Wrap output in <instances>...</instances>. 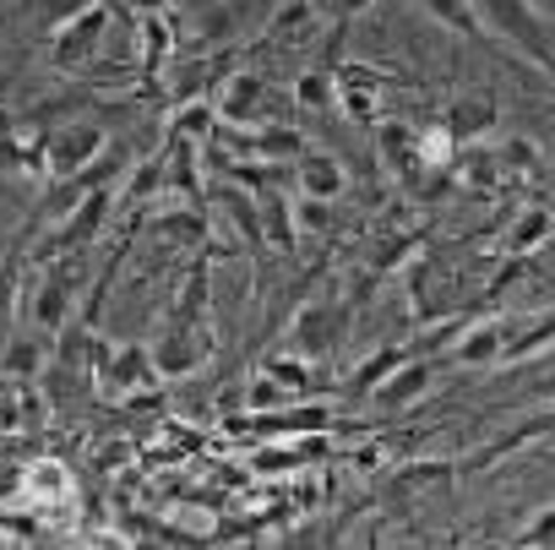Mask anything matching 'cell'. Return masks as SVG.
I'll return each mask as SVG.
<instances>
[{"label": "cell", "mask_w": 555, "mask_h": 550, "mask_svg": "<svg viewBox=\"0 0 555 550\" xmlns=\"http://www.w3.org/2000/svg\"><path fill=\"white\" fill-rule=\"evenodd\" d=\"M479 28H495V39H506L512 50H522L533 66L555 72V34L550 23L528 7V0H468Z\"/></svg>", "instance_id": "6da1fadb"}, {"label": "cell", "mask_w": 555, "mask_h": 550, "mask_svg": "<svg viewBox=\"0 0 555 550\" xmlns=\"http://www.w3.org/2000/svg\"><path fill=\"white\" fill-rule=\"evenodd\" d=\"M82 284H88V256H82V251L55 256V261L44 267L39 290H34V322H39L44 333L66 328V322L77 317V290H82Z\"/></svg>", "instance_id": "7a4b0ae2"}, {"label": "cell", "mask_w": 555, "mask_h": 550, "mask_svg": "<svg viewBox=\"0 0 555 550\" xmlns=\"http://www.w3.org/2000/svg\"><path fill=\"white\" fill-rule=\"evenodd\" d=\"M202 355H207V317L191 311V306H175V311L164 317L158 338H153V366H158V376H185V371L202 366Z\"/></svg>", "instance_id": "3957f363"}, {"label": "cell", "mask_w": 555, "mask_h": 550, "mask_svg": "<svg viewBox=\"0 0 555 550\" xmlns=\"http://www.w3.org/2000/svg\"><path fill=\"white\" fill-rule=\"evenodd\" d=\"M104 39H109V12L99 7V0H82V7L55 28V66H66V72H77V66H93V55L104 50Z\"/></svg>", "instance_id": "277c9868"}, {"label": "cell", "mask_w": 555, "mask_h": 550, "mask_svg": "<svg viewBox=\"0 0 555 550\" xmlns=\"http://www.w3.org/2000/svg\"><path fill=\"white\" fill-rule=\"evenodd\" d=\"M104 153V126L99 120H61V131L50 137L44 158H50V175H82L88 164H99Z\"/></svg>", "instance_id": "5b68a950"}, {"label": "cell", "mask_w": 555, "mask_h": 550, "mask_svg": "<svg viewBox=\"0 0 555 550\" xmlns=\"http://www.w3.org/2000/svg\"><path fill=\"white\" fill-rule=\"evenodd\" d=\"M344 328H349V306H338V300H311V306L295 317L289 344H295V355L317 360V355H327V349L344 338Z\"/></svg>", "instance_id": "8992f818"}, {"label": "cell", "mask_w": 555, "mask_h": 550, "mask_svg": "<svg viewBox=\"0 0 555 550\" xmlns=\"http://www.w3.org/2000/svg\"><path fill=\"white\" fill-rule=\"evenodd\" d=\"M93 360H99V376L115 387V393H131V387H153L158 366L147 355V344H126V349H109V344H93Z\"/></svg>", "instance_id": "52a82bcc"}, {"label": "cell", "mask_w": 555, "mask_h": 550, "mask_svg": "<svg viewBox=\"0 0 555 550\" xmlns=\"http://www.w3.org/2000/svg\"><path fill=\"white\" fill-rule=\"evenodd\" d=\"M295 180H300V191L317 196V202H338V196L349 191V169H344L333 153H317V148H306V153L295 158Z\"/></svg>", "instance_id": "ba28073f"}, {"label": "cell", "mask_w": 555, "mask_h": 550, "mask_svg": "<svg viewBox=\"0 0 555 550\" xmlns=\"http://www.w3.org/2000/svg\"><path fill=\"white\" fill-rule=\"evenodd\" d=\"M430 382H436V366H430V360H409V355H403V360L392 366V376L371 387V398H376L382 409H403V404L425 398V393H430Z\"/></svg>", "instance_id": "9c48e42d"}, {"label": "cell", "mask_w": 555, "mask_h": 550, "mask_svg": "<svg viewBox=\"0 0 555 550\" xmlns=\"http://www.w3.org/2000/svg\"><path fill=\"white\" fill-rule=\"evenodd\" d=\"M490 126H495V99L490 93H457L441 115V131L452 142H479Z\"/></svg>", "instance_id": "30bf717a"}, {"label": "cell", "mask_w": 555, "mask_h": 550, "mask_svg": "<svg viewBox=\"0 0 555 550\" xmlns=\"http://www.w3.org/2000/svg\"><path fill=\"white\" fill-rule=\"evenodd\" d=\"M376 153H382V164H387L392 175H403V180H414V175L425 169V158H420V137H414L403 120L376 126Z\"/></svg>", "instance_id": "8fae6325"}, {"label": "cell", "mask_w": 555, "mask_h": 550, "mask_svg": "<svg viewBox=\"0 0 555 550\" xmlns=\"http://www.w3.org/2000/svg\"><path fill=\"white\" fill-rule=\"evenodd\" d=\"M333 82H338V99H344V115H349V120H371V115H376L382 77H376L371 66H344Z\"/></svg>", "instance_id": "7c38bea8"}, {"label": "cell", "mask_w": 555, "mask_h": 550, "mask_svg": "<svg viewBox=\"0 0 555 550\" xmlns=\"http://www.w3.org/2000/svg\"><path fill=\"white\" fill-rule=\"evenodd\" d=\"M261 93H267V82H261L256 72L229 77V88H223V99H218V120H229V126H250V120H256Z\"/></svg>", "instance_id": "4fadbf2b"}, {"label": "cell", "mask_w": 555, "mask_h": 550, "mask_svg": "<svg viewBox=\"0 0 555 550\" xmlns=\"http://www.w3.org/2000/svg\"><path fill=\"white\" fill-rule=\"evenodd\" d=\"M245 425H256V431H267V436H306V431H322V425H327V409H322V404L284 409V414H261V409H256V420H245Z\"/></svg>", "instance_id": "5bb4252c"}, {"label": "cell", "mask_w": 555, "mask_h": 550, "mask_svg": "<svg viewBox=\"0 0 555 550\" xmlns=\"http://www.w3.org/2000/svg\"><path fill=\"white\" fill-rule=\"evenodd\" d=\"M506 333H512L506 322H479V328H474V333L452 349V360H457V366H485V360H501Z\"/></svg>", "instance_id": "9a60e30c"}, {"label": "cell", "mask_w": 555, "mask_h": 550, "mask_svg": "<svg viewBox=\"0 0 555 550\" xmlns=\"http://www.w3.org/2000/svg\"><path fill=\"white\" fill-rule=\"evenodd\" d=\"M218 207H223V218H229V223H240V234H245V245H250V251L267 240V234H261V207H256L245 191H223V196H218Z\"/></svg>", "instance_id": "2e32d148"}, {"label": "cell", "mask_w": 555, "mask_h": 550, "mask_svg": "<svg viewBox=\"0 0 555 550\" xmlns=\"http://www.w3.org/2000/svg\"><path fill=\"white\" fill-rule=\"evenodd\" d=\"M261 234H272L284 251H295L300 245V229H295V207L284 202V196H267L261 202Z\"/></svg>", "instance_id": "e0dca14e"}, {"label": "cell", "mask_w": 555, "mask_h": 550, "mask_svg": "<svg viewBox=\"0 0 555 550\" xmlns=\"http://www.w3.org/2000/svg\"><path fill=\"white\" fill-rule=\"evenodd\" d=\"M544 234H550V207H522L517 223H512V234H506V251L522 256V251H533Z\"/></svg>", "instance_id": "ac0fdd59"}, {"label": "cell", "mask_w": 555, "mask_h": 550, "mask_svg": "<svg viewBox=\"0 0 555 550\" xmlns=\"http://www.w3.org/2000/svg\"><path fill=\"white\" fill-rule=\"evenodd\" d=\"M256 148H261V164H267V158H289V164H295L311 142H306L295 126H267V131H256Z\"/></svg>", "instance_id": "d6986e66"}, {"label": "cell", "mask_w": 555, "mask_h": 550, "mask_svg": "<svg viewBox=\"0 0 555 550\" xmlns=\"http://www.w3.org/2000/svg\"><path fill=\"white\" fill-rule=\"evenodd\" d=\"M468 186H479V191H490L495 180H501V153H490V148H474L468 142V153H463V164H452Z\"/></svg>", "instance_id": "ffe728a7"}, {"label": "cell", "mask_w": 555, "mask_h": 550, "mask_svg": "<svg viewBox=\"0 0 555 550\" xmlns=\"http://www.w3.org/2000/svg\"><path fill=\"white\" fill-rule=\"evenodd\" d=\"M7 371H12L17 382H39V371H44L39 338H12V344H7Z\"/></svg>", "instance_id": "44dd1931"}, {"label": "cell", "mask_w": 555, "mask_h": 550, "mask_svg": "<svg viewBox=\"0 0 555 550\" xmlns=\"http://www.w3.org/2000/svg\"><path fill=\"white\" fill-rule=\"evenodd\" d=\"M420 7H425V12H430L441 28H457V34H485L468 0H420Z\"/></svg>", "instance_id": "7402d4cb"}, {"label": "cell", "mask_w": 555, "mask_h": 550, "mask_svg": "<svg viewBox=\"0 0 555 550\" xmlns=\"http://www.w3.org/2000/svg\"><path fill=\"white\" fill-rule=\"evenodd\" d=\"M295 99H300L306 110H327V104H338V82H333V72H306V77L295 82Z\"/></svg>", "instance_id": "603a6c76"}, {"label": "cell", "mask_w": 555, "mask_h": 550, "mask_svg": "<svg viewBox=\"0 0 555 550\" xmlns=\"http://www.w3.org/2000/svg\"><path fill=\"white\" fill-rule=\"evenodd\" d=\"M403 355H409V349H382V355H371V360L354 371V382H349V387H354V393H371L376 382H387V376H392V366H398Z\"/></svg>", "instance_id": "cb8c5ba5"}, {"label": "cell", "mask_w": 555, "mask_h": 550, "mask_svg": "<svg viewBox=\"0 0 555 550\" xmlns=\"http://www.w3.org/2000/svg\"><path fill=\"white\" fill-rule=\"evenodd\" d=\"M212 115H218V110L202 104V99H196V104H180V115H175V137H191V142H196V137H212Z\"/></svg>", "instance_id": "d4e9b609"}, {"label": "cell", "mask_w": 555, "mask_h": 550, "mask_svg": "<svg viewBox=\"0 0 555 550\" xmlns=\"http://www.w3.org/2000/svg\"><path fill=\"white\" fill-rule=\"evenodd\" d=\"M17 328V261L0 267V338H12Z\"/></svg>", "instance_id": "484cf974"}, {"label": "cell", "mask_w": 555, "mask_h": 550, "mask_svg": "<svg viewBox=\"0 0 555 550\" xmlns=\"http://www.w3.org/2000/svg\"><path fill=\"white\" fill-rule=\"evenodd\" d=\"M267 371L284 382V387H306V382H311V360H306V355H272Z\"/></svg>", "instance_id": "4316f807"}, {"label": "cell", "mask_w": 555, "mask_h": 550, "mask_svg": "<svg viewBox=\"0 0 555 550\" xmlns=\"http://www.w3.org/2000/svg\"><path fill=\"white\" fill-rule=\"evenodd\" d=\"M495 153H501V169H517V175H528V169L539 164V153H533V142H522V137H512V142H501Z\"/></svg>", "instance_id": "83f0119b"}, {"label": "cell", "mask_w": 555, "mask_h": 550, "mask_svg": "<svg viewBox=\"0 0 555 550\" xmlns=\"http://www.w3.org/2000/svg\"><path fill=\"white\" fill-rule=\"evenodd\" d=\"M245 404H250V409H272V404H284V382H278L272 371H267V376H256V382H250V393H245Z\"/></svg>", "instance_id": "f1b7e54d"}, {"label": "cell", "mask_w": 555, "mask_h": 550, "mask_svg": "<svg viewBox=\"0 0 555 550\" xmlns=\"http://www.w3.org/2000/svg\"><path fill=\"white\" fill-rule=\"evenodd\" d=\"M517 545H555V507L533 512V523L517 534Z\"/></svg>", "instance_id": "f546056e"}, {"label": "cell", "mask_w": 555, "mask_h": 550, "mask_svg": "<svg viewBox=\"0 0 555 550\" xmlns=\"http://www.w3.org/2000/svg\"><path fill=\"white\" fill-rule=\"evenodd\" d=\"M306 17H311V0H289V7L272 17V34H289V28H300Z\"/></svg>", "instance_id": "4dcf8cb0"}, {"label": "cell", "mask_w": 555, "mask_h": 550, "mask_svg": "<svg viewBox=\"0 0 555 550\" xmlns=\"http://www.w3.org/2000/svg\"><path fill=\"white\" fill-rule=\"evenodd\" d=\"M289 463H295V452H272V447L256 452V469H267V474H272V469H289Z\"/></svg>", "instance_id": "1f68e13d"}, {"label": "cell", "mask_w": 555, "mask_h": 550, "mask_svg": "<svg viewBox=\"0 0 555 550\" xmlns=\"http://www.w3.org/2000/svg\"><path fill=\"white\" fill-rule=\"evenodd\" d=\"M327 7H333L338 17H360V12L371 7V0H327Z\"/></svg>", "instance_id": "d6a6232c"}]
</instances>
